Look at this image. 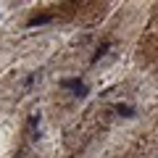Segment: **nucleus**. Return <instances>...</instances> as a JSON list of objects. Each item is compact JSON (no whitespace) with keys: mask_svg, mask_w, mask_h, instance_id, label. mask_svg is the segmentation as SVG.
<instances>
[{"mask_svg":"<svg viewBox=\"0 0 158 158\" xmlns=\"http://www.w3.org/2000/svg\"><path fill=\"white\" fill-rule=\"evenodd\" d=\"M63 87H66V90H71V92H77V98L87 95V87L82 85L79 79H66V82H63Z\"/></svg>","mask_w":158,"mask_h":158,"instance_id":"obj_1","label":"nucleus"},{"mask_svg":"<svg viewBox=\"0 0 158 158\" xmlns=\"http://www.w3.org/2000/svg\"><path fill=\"white\" fill-rule=\"evenodd\" d=\"M50 13H45V16H34V19H29V27H40V24H48L50 21Z\"/></svg>","mask_w":158,"mask_h":158,"instance_id":"obj_2","label":"nucleus"},{"mask_svg":"<svg viewBox=\"0 0 158 158\" xmlns=\"http://www.w3.org/2000/svg\"><path fill=\"white\" fill-rule=\"evenodd\" d=\"M116 113H121V116H132L135 111H132L129 106H116Z\"/></svg>","mask_w":158,"mask_h":158,"instance_id":"obj_3","label":"nucleus"}]
</instances>
